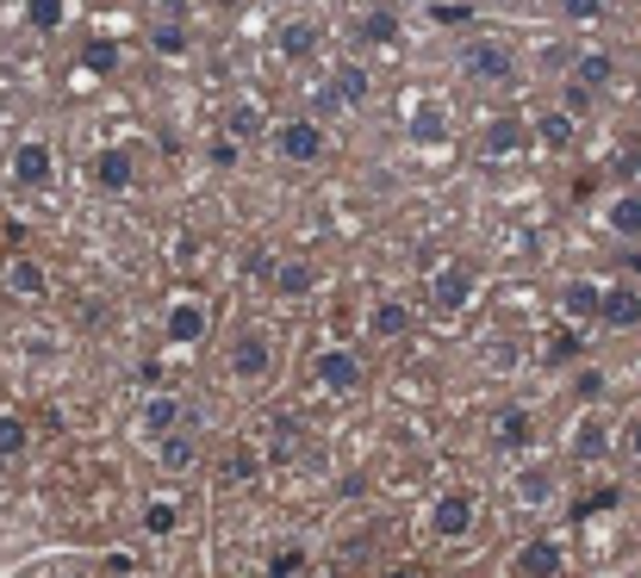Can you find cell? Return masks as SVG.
Masks as SVG:
<instances>
[{
    "label": "cell",
    "instance_id": "6da1fadb",
    "mask_svg": "<svg viewBox=\"0 0 641 578\" xmlns=\"http://www.w3.org/2000/svg\"><path fill=\"white\" fill-rule=\"evenodd\" d=\"M461 76L480 81V88H505L517 81V50L505 38H467L461 44Z\"/></svg>",
    "mask_w": 641,
    "mask_h": 578
},
{
    "label": "cell",
    "instance_id": "7a4b0ae2",
    "mask_svg": "<svg viewBox=\"0 0 641 578\" xmlns=\"http://www.w3.org/2000/svg\"><path fill=\"white\" fill-rule=\"evenodd\" d=\"M225 373H231L237 385H262L274 373V343H268V330H237L231 348H225Z\"/></svg>",
    "mask_w": 641,
    "mask_h": 578
},
{
    "label": "cell",
    "instance_id": "3957f363",
    "mask_svg": "<svg viewBox=\"0 0 641 578\" xmlns=\"http://www.w3.org/2000/svg\"><path fill=\"white\" fill-rule=\"evenodd\" d=\"M213 336V305L199 299V292H181V299H169V311H162V343L169 348H194Z\"/></svg>",
    "mask_w": 641,
    "mask_h": 578
},
{
    "label": "cell",
    "instance_id": "277c9868",
    "mask_svg": "<svg viewBox=\"0 0 641 578\" xmlns=\"http://www.w3.org/2000/svg\"><path fill=\"white\" fill-rule=\"evenodd\" d=\"M274 155H281V162H299V169H306V162H324V155H331V131H324L318 118H281V125H274Z\"/></svg>",
    "mask_w": 641,
    "mask_h": 578
},
{
    "label": "cell",
    "instance_id": "5b68a950",
    "mask_svg": "<svg viewBox=\"0 0 641 578\" xmlns=\"http://www.w3.org/2000/svg\"><path fill=\"white\" fill-rule=\"evenodd\" d=\"M311 380H318V392H331V398H350V392H362V380H368V367H362V355L355 348H324L318 361H311Z\"/></svg>",
    "mask_w": 641,
    "mask_h": 578
},
{
    "label": "cell",
    "instance_id": "8992f818",
    "mask_svg": "<svg viewBox=\"0 0 641 578\" xmlns=\"http://www.w3.org/2000/svg\"><path fill=\"white\" fill-rule=\"evenodd\" d=\"M181 424H194V405H187L181 392L150 385V392H144V405H137V429H144L150 442H162V436H169V429H181Z\"/></svg>",
    "mask_w": 641,
    "mask_h": 578
},
{
    "label": "cell",
    "instance_id": "52a82bcc",
    "mask_svg": "<svg viewBox=\"0 0 641 578\" xmlns=\"http://www.w3.org/2000/svg\"><path fill=\"white\" fill-rule=\"evenodd\" d=\"M473 522H480L473 492H443V498L430 504V535L436 541H467L473 535Z\"/></svg>",
    "mask_w": 641,
    "mask_h": 578
},
{
    "label": "cell",
    "instance_id": "ba28073f",
    "mask_svg": "<svg viewBox=\"0 0 641 578\" xmlns=\"http://www.w3.org/2000/svg\"><path fill=\"white\" fill-rule=\"evenodd\" d=\"M561 573H566V554H561V541L554 535L524 541V547L505 559V578H561Z\"/></svg>",
    "mask_w": 641,
    "mask_h": 578
},
{
    "label": "cell",
    "instance_id": "9c48e42d",
    "mask_svg": "<svg viewBox=\"0 0 641 578\" xmlns=\"http://www.w3.org/2000/svg\"><path fill=\"white\" fill-rule=\"evenodd\" d=\"M473 292H480V280H473L467 262H443V268L430 274V299H436V311H467L473 305Z\"/></svg>",
    "mask_w": 641,
    "mask_h": 578
},
{
    "label": "cell",
    "instance_id": "30bf717a",
    "mask_svg": "<svg viewBox=\"0 0 641 578\" xmlns=\"http://www.w3.org/2000/svg\"><path fill=\"white\" fill-rule=\"evenodd\" d=\"M7 174H13L20 187H50V174H57V150H50L44 137H25V143H13Z\"/></svg>",
    "mask_w": 641,
    "mask_h": 578
},
{
    "label": "cell",
    "instance_id": "8fae6325",
    "mask_svg": "<svg viewBox=\"0 0 641 578\" xmlns=\"http://www.w3.org/2000/svg\"><path fill=\"white\" fill-rule=\"evenodd\" d=\"M274 50H281L287 62H311L318 50H324V25L306 20V13H293V20L274 25Z\"/></svg>",
    "mask_w": 641,
    "mask_h": 578
},
{
    "label": "cell",
    "instance_id": "7c38bea8",
    "mask_svg": "<svg viewBox=\"0 0 641 578\" xmlns=\"http://www.w3.org/2000/svg\"><path fill=\"white\" fill-rule=\"evenodd\" d=\"M262 466H268V454H262L255 442H231L213 461V479L218 485H255V479H262Z\"/></svg>",
    "mask_w": 641,
    "mask_h": 578
},
{
    "label": "cell",
    "instance_id": "4fadbf2b",
    "mask_svg": "<svg viewBox=\"0 0 641 578\" xmlns=\"http://www.w3.org/2000/svg\"><path fill=\"white\" fill-rule=\"evenodd\" d=\"M529 118H517V113H499L487 125V131H480V155H487V162H499V155H517V150H529Z\"/></svg>",
    "mask_w": 641,
    "mask_h": 578
},
{
    "label": "cell",
    "instance_id": "5bb4252c",
    "mask_svg": "<svg viewBox=\"0 0 641 578\" xmlns=\"http://www.w3.org/2000/svg\"><path fill=\"white\" fill-rule=\"evenodd\" d=\"M610 442H617V436H610V417H598V411H585L580 424L566 429V454H573V461H604Z\"/></svg>",
    "mask_w": 641,
    "mask_h": 578
},
{
    "label": "cell",
    "instance_id": "9a60e30c",
    "mask_svg": "<svg viewBox=\"0 0 641 578\" xmlns=\"http://www.w3.org/2000/svg\"><path fill=\"white\" fill-rule=\"evenodd\" d=\"M94 181L106 193H131L137 187V150L131 143H106V150L94 155Z\"/></svg>",
    "mask_w": 641,
    "mask_h": 578
},
{
    "label": "cell",
    "instance_id": "2e32d148",
    "mask_svg": "<svg viewBox=\"0 0 641 578\" xmlns=\"http://www.w3.org/2000/svg\"><path fill=\"white\" fill-rule=\"evenodd\" d=\"M144 44H150V50H156L162 62H187V50H194V32H187V20H175V13H162V20H150Z\"/></svg>",
    "mask_w": 641,
    "mask_h": 578
},
{
    "label": "cell",
    "instance_id": "e0dca14e",
    "mask_svg": "<svg viewBox=\"0 0 641 578\" xmlns=\"http://www.w3.org/2000/svg\"><path fill=\"white\" fill-rule=\"evenodd\" d=\"M598 324H604V330H641V292L629 287V280H617V287H604Z\"/></svg>",
    "mask_w": 641,
    "mask_h": 578
},
{
    "label": "cell",
    "instance_id": "ac0fdd59",
    "mask_svg": "<svg viewBox=\"0 0 641 578\" xmlns=\"http://www.w3.org/2000/svg\"><path fill=\"white\" fill-rule=\"evenodd\" d=\"M598 305H604V287H598V280H566V287H561V317L573 330L598 324Z\"/></svg>",
    "mask_w": 641,
    "mask_h": 578
},
{
    "label": "cell",
    "instance_id": "d6986e66",
    "mask_svg": "<svg viewBox=\"0 0 641 578\" xmlns=\"http://www.w3.org/2000/svg\"><path fill=\"white\" fill-rule=\"evenodd\" d=\"M405 330H411V305L405 299H374L368 305V336L374 343H399Z\"/></svg>",
    "mask_w": 641,
    "mask_h": 578
},
{
    "label": "cell",
    "instance_id": "ffe728a7",
    "mask_svg": "<svg viewBox=\"0 0 641 578\" xmlns=\"http://www.w3.org/2000/svg\"><path fill=\"white\" fill-rule=\"evenodd\" d=\"M0 287L13 292V299H25V305H38L44 292H50V280H44V268L32 262V255H13V262H7V280H0Z\"/></svg>",
    "mask_w": 641,
    "mask_h": 578
},
{
    "label": "cell",
    "instance_id": "44dd1931",
    "mask_svg": "<svg viewBox=\"0 0 641 578\" xmlns=\"http://www.w3.org/2000/svg\"><path fill=\"white\" fill-rule=\"evenodd\" d=\"M324 94L336 100V106H368V94H374V81H368V69H362V62H336V76H331V88H324Z\"/></svg>",
    "mask_w": 641,
    "mask_h": 578
},
{
    "label": "cell",
    "instance_id": "7402d4cb",
    "mask_svg": "<svg viewBox=\"0 0 641 578\" xmlns=\"http://www.w3.org/2000/svg\"><path fill=\"white\" fill-rule=\"evenodd\" d=\"M156 461H162V473H194V466H199V442L187 436V424L169 429V436L156 442Z\"/></svg>",
    "mask_w": 641,
    "mask_h": 578
},
{
    "label": "cell",
    "instance_id": "603a6c76",
    "mask_svg": "<svg viewBox=\"0 0 641 578\" xmlns=\"http://www.w3.org/2000/svg\"><path fill=\"white\" fill-rule=\"evenodd\" d=\"M580 125H585V118H573L566 106H548V113H536V137H542L548 150H573V143H580Z\"/></svg>",
    "mask_w": 641,
    "mask_h": 578
},
{
    "label": "cell",
    "instance_id": "cb8c5ba5",
    "mask_svg": "<svg viewBox=\"0 0 641 578\" xmlns=\"http://www.w3.org/2000/svg\"><path fill=\"white\" fill-rule=\"evenodd\" d=\"M604 224H610V236L636 243V236H641V193H617V199L604 206Z\"/></svg>",
    "mask_w": 641,
    "mask_h": 578
},
{
    "label": "cell",
    "instance_id": "d4e9b609",
    "mask_svg": "<svg viewBox=\"0 0 641 578\" xmlns=\"http://www.w3.org/2000/svg\"><path fill=\"white\" fill-rule=\"evenodd\" d=\"M492 442H499V448H529V442H536V417H529L524 405L499 411V424H492Z\"/></svg>",
    "mask_w": 641,
    "mask_h": 578
},
{
    "label": "cell",
    "instance_id": "484cf974",
    "mask_svg": "<svg viewBox=\"0 0 641 578\" xmlns=\"http://www.w3.org/2000/svg\"><path fill=\"white\" fill-rule=\"evenodd\" d=\"M268 280H274V292H281V299H306V292L318 287V268H311V262H281Z\"/></svg>",
    "mask_w": 641,
    "mask_h": 578
},
{
    "label": "cell",
    "instance_id": "4316f807",
    "mask_svg": "<svg viewBox=\"0 0 641 578\" xmlns=\"http://www.w3.org/2000/svg\"><path fill=\"white\" fill-rule=\"evenodd\" d=\"M610 76H617L610 50H585V57L573 62V81H580V88H592V94H598V88H610Z\"/></svg>",
    "mask_w": 641,
    "mask_h": 578
},
{
    "label": "cell",
    "instance_id": "83f0119b",
    "mask_svg": "<svg viewBox=\"0 0 641 578\" xmlns=\"http://www.w3.org/2000/svg\"><path fill=\"white\" fill-rule=\"evenodd\" d=\"M175 529H181V504L175 498H150V504H144V535L169 541Z\"/></svg>",
    "mask_w": 641,
    "mask_h": 578
},
{
    "label": "cell",
    "instance_id": "f1b7e54d",
    "mask_svg": "<svg viewBox=\"0 0 641 578\" xmlns=\"http://www.w3.org/2000/svg\"><path fill=\"white\" fill-rule=\"evenodd\" d=\"M511 492H517V504H548L554 498V473H548V466H524V473L511 479Z\"/></svg>",
    "mask_w": 641,
    "mask_h": 578
},
{
    "label": "cell",
    "instance_id": "f546056e",
    "mask_svg": "<svg viewBox=\"0 0 641 578\" xmlns=\"http://www.w3.org/2000/svg\"><path fill=\"white\" fill-rule=\"evenodd\" d=\"M262 125H268V118H262V106H255V100H237L231 113H225V131H231L237 143H250V137H262Z\"/></svg>",
    "mask_w": 641,
    "mask_h": 578
},
{
    "label": "cell",
    "instance_id": "4dcf8cb0",
    "mask_svg": "<svg viewBox=\"0 0 641 578\" xmlns=\"http://www.w3.org/2000/svg\"><path fill=\"white\" fill-rule=\"evenodd\" d=\"M81 69H88V76H118V44L113 38H88L81 44Z\"/></svg>",
    "mask_w": 641,
    "mask_h": 578
},
{
    "label": "cell",
    "instance_id": "1f68e13d",
    "mask_svg": "<svg viewBox=\"0 0 641 578\" xmlns=\"http://www.w3.org/2000/svg\"><path fill=\"white\" fill-rule=\"evenodd\" d=\"M362 38H368V44H392V38H399V13H392V7L362 13Z\"/></svg>",
    "mask_w": 641,
    "mask_h": 578
},
{
    "label": "cell",
    "instance_id": "d6a6232c",
    "mask_svg": "<svg viewBox=\"0 0 641 578\" xmlns=\"http://www.w3.org/2000/svg\"><path fill=\"white\" fill-rule=\"evenodd\" d=\"M25 448H32V429L20 417H0V461H20Z\"/></svg>",
    "mask_w": 641,
    "mask_h": 578
},
{
    "label": "cell",
    "instance_id": "836d02e7",
    "mask_svg": "<svg viewBox=\"0 0 641 578\" xmlns=\"http://www.w3.org/2000/svg\"><path fill=\"white\" fill-rule=\"evenodd\" d=\"M25 25L32 32H62V0H25Z\"/></svg>",
    "mask_w": 641,
    "mask_h": 578
},
{
    "label": "cell",
    "instance_id": "e575fe53",
    "mask_svg": "<svg viewBox=\"0 0 641 578\" xmlns=\"http://www.w3.org/2000/svg\"><path fill=\"white\" fill-rule=\"evenodd\" d=\"M443 137H448V125H443L436 106H424V113L411 118V143H443Z\"/></svg>",
    "mask_w": 641,
    "mask_h": 578
},
{
    "label": "cell",
    "instance_id": "d590c367",
    "mask_svg": "<svg viewBox=\"0 0 641 578\" xmlns=\"http://www.w3.org/2000/svg\"><path fill=\"white\" fill-rule=\"evenodd\" d=\"M293 573H306V547H299V541L268 554V578H293Z\"/></svg>",
    "mask_w": 641,
    "mask_h": 578
},
{
    "label": "cell",
    "instance_id": "8d00e7d4",
    "mask_svg": "<svg viewBox=\"0 0 641 578\" xmlns=\"http://www.w3.org/2000/svg\"><path fill=\"white\" fill-rule=\"evenodd\" d=\"M566 25H598L604 20V0H554Z\"/></svg>",
    "mask_w": 641,
    "mask_h": 578
},
{
    "label": "cell",
    "instance_id": "74e56055",
    "mask_svg": "<svg viewBox=\"0 0 641 578\" xmlns=\"http://www.w3.org/2000/svg\"><path fill=\"white\" fill-rule=\"evenodd\" d=\"M604 385H610V380H604L598 367H580V373H573V398H580V405H598Z\"/></svg>",
    "mask_w": 641,
    "mask_h": 578
},
{
    "label": "cell",
    "instance_id": "f35d334b",
    "mask_svg": "<svg viewBox=\"0 0 641 578\" xmlns=\"http://www.w3.org/2000/svg\"><path fill=\"white\" fill-rule=\"evenodd\" d=\"M274 461H287V454H299V424L293 417H274V442H268Z\"/></svg>",
    "mask_w": 641,
    "mask_h": 578
},
{
    "label": "cell",
    "instance_id": "ab89813d",
    "mask_svg": "<svg viewBox=\"0 0 641 578\" xmlns=\"http://www.w3.org/2000/svg\"><path fill=\"white\" fill-rule=\"evenodd\" d=\"M561 106H566L573 118H585V113H592V88H580V81H566V88H561Z\"/></svg>",
    "mask_w": 641,
    "mask_h": 578
},
{
    "label": "cell",
    "instance_id": "60d3db41",
    "mask_svg": "<svg viewBox=\"0 0 641 578\" xmlns=\"http://www.w3.org/2000/svg\"><path fill=\"white\" fill-rule=\"evenodd\" d=\"M100 573H106V578H131L137 559H131V554H106V559H100Z\"/></svg>",
    "mask_w": 641,
    "mask_h": 578
},
{
    "label": "cell",
    "instance_id": "b9f144b4",
    "mask_svg": "<svg viewBox=\"0 0 641 578\" xmlns=\"http://www.w3.org/2000/svg\"><path fill=\"white\" fill-rule=\"evenodd\" d=\"M213 162H218V169H231V162H237V137H231V131L213 143Z\"/></svg>",
    "mask_w": 641,
    "mask_h": 578
},
{
    "label": "cell",
    "instance_id": "7bdbcfd3",
    "mask_svg": "<svg viewBox=\"0 0 641 578\" xmlns=\"http://www.w3.org/2000/svg\"><path fill=\"white\" fill-rule=\"evenodd\" d=\"M622 448H629V454H636V461H641V411H636V417H629V424H622Z\"/></svg>",
    "mask_w": 641,
    "mask_h": 578
},
{
    "label": "cell",
    "instance_id": "ee69618b",
    "mask_svg": "<svg viewBox=\"0 0 641 578\" xmlns=\"http://www.w3.org/2000/svg\"><path fill=\"white\" fill-rule=\"evenodd\" d=\"M573 348H580V336H573V324H566V336H554V348H548V361H566Z\"/></svg>",
    "mask_w": 641,
    "mask_h": 578
},
{
    "label": "cell",
    "instance_id": "f6af8a7d",
    "mask_svg": "<svg viewBox=\"0 0 641 578\" xmlns=\"http://www.w3.org/2000/svg\"><path fill=\"white\" fill-rule=\"evenodd\" d=\"M380 578H430V573H424V566H417V559H399V566H387V573H380Z\"/></svg>",
    "mask_w": 641,
    "mask_h": 578
},
{
    "label": "cell",
    "instance_id": "bcb514c9",
    "mask_svg": "<svg viewBox=\"0 0 641 578\" xmlns=\"http://www.w3.org/2000/svg\"><path fill=\"white\" fill-rule=\"evenodd\" d=\"M57 578H88V573H57Z\"/></svg>",
    "mask_w": 641,
    "mask_h": 578
},
{
    "label": "cell",
    "instance_id": "7dc6e473",
    "mask_svg": "<svg viewBox=\"0 0 641 578\" xmlns=\"http://www.w3.org/2000/svg\"><path fill=\"white\" fill-rule=\"evenodd\" d=\"M324 578H343V573H324Z\"/></svg>",
    "mask_w": 641,
    "mask_h": 578
},
{
    "label": "cell",
    "instance_id": "c3c4849f",
    "mask_svg": "<svg viewBox=\"0 0 641 578\" xmlns=\"http://www.w3.org/2000/svg\"><path fill=\"white\" fill-rule=\"evenodd\" d=\"M0 466H7V461H0Z\"/></svg>",
    "mask_w": 641,
    "mask_h": 578
}]
</instances>
